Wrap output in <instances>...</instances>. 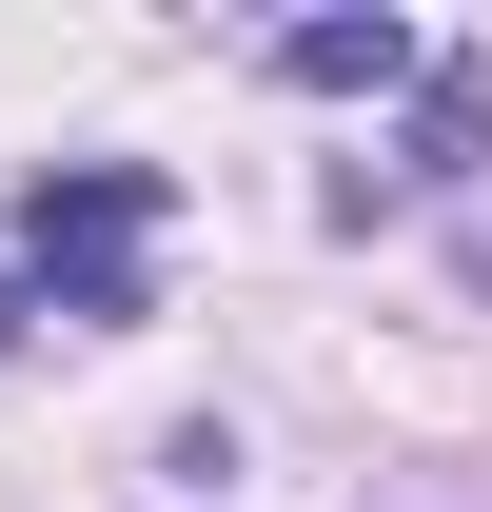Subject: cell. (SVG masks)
Instances as JSON below:
<instances>
[{
	"label": "cell",
	"mask_w": 492,
	"mask_h": 512,
	"mask_svg": "<svg viewBox=\"0 0 492 512\" xmlns=\"http://www.w3.org/2000/svg\"><path fill=\"white\" fill-rule=\"evenodd\" d=\"M433 40L414 20H296V40H276V79H296V99H374V79H414Z\"/></svg>",
	"instance_id": "cell-2"
},
{
	"label": "cell",
	"mask_w": 492,
	"mask_h": 512,
	"mask_svg": "<svg viewBox=\"0 0 492 512\" xmlns=\"http://www.w3.org/2000/svg\"><path fill=\"white\" fill-rule=\"evenodd\" d=\"M138 237H158V178H138V158H60V178L20 197V256H40V296H60L79 335L138 316Z\"/></svg>",
	"instance_id": "cell-1"
}]
</instances>
